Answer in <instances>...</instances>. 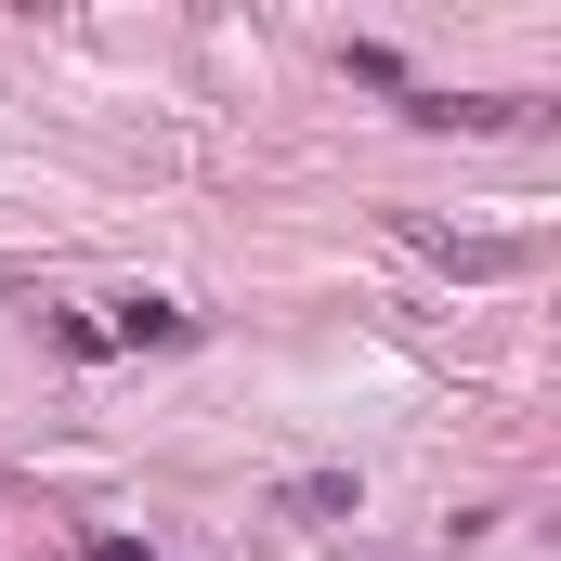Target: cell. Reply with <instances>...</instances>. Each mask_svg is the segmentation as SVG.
<instances>
[{
    "instance_id": "obj_1",
    "label": "cell",
    "mask_w": 561,
    "mask_h": 561,
    "mask_svg": "<svg viewBox=\"0 0 561 561\" xmlns=\"http://www.w3.org/2000/svg\"><path fill=\"white\" fill-rule=\"evenodd\" d=\"M79 561H144V549H131V536H92V549H79Z\"/></svg>"
}]
</instances>
